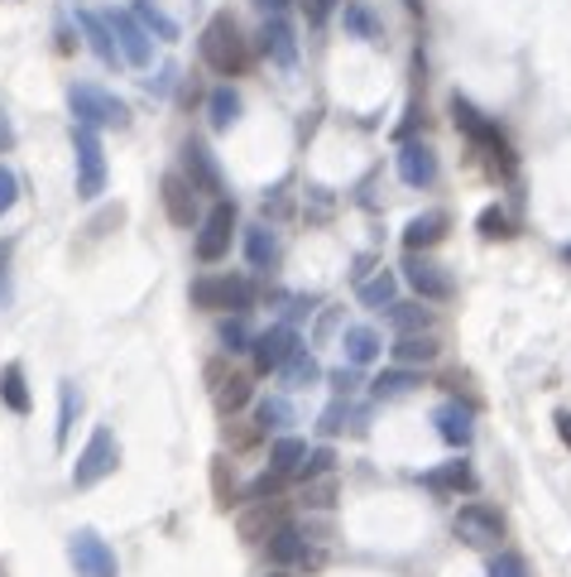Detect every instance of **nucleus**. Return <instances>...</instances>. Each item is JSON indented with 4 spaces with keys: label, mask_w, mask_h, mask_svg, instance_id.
Wrapping results in <instances>:
<instances>
[{
    "label": "nucleus",
    "mask_w": 571,
    "mask_h": 577,
    "mask_svg": "<svg viewBox=\"0 0 571 577\" xmlns=\"http://www.w3.org/2000/svg\"><path fill=\"white\" fill-rule=\"evenodd\" d=\"M476 227H480V236H485V241H509V236H514V217L504 213L499 203L485 207V213L476 217Z\"/></svg>",
    "instance_id": "obj_38"
},
{
    "label": "nucleus",
    "mask_w": 571,
    "mask_h": 577,
    "mask_svg": "<svg viewBox=\"0 0 571 577\" xmlns=\"http://www.w3.org/2000/svg\"><path fill=\"white\" fill-rule=\"evenodd\" d=\"M284 525H288V520H284V505H278V501H250L241 510V520H235L241 539H250V543H269Z\"/></svg>",
    "instance_id": "obj_14"
},
{
    "label": "nucleus",
    "mask_w": 571,
    "mask_h": 577,
    "mask_svg": "<svg viewBox=\"0 0 571 577\" xmlns=\"http://www.w3.org/2000/svg\"><path fill=\"white\" fill-rule=\"evenodd\" d=\"M0 399H5V409H15V414H29V385L15 361L0 371Z\"/></svg>",
    "instance_id": "obj_36"
},
{
    "label": "nucleus",
    "mask_w": 571,
    "mask_h": 577,
    "mask_svg": "<svg viewBox=\"0 0 571 577\" xmlns=\"http://www.w3.org/2000/svg\"><path fill=\"white\" fill-rule=\"evenodd\" d=\"M490 577H529V563L519 553H495L490 559Z\"/></svg>",
    "instance_id": "obj_44"
},
{
    "label": "nucleus",
    "mask_w": 571,
    "mask_h": 577,
    "mask_svg": "<svg viewBox=\"0 0 571 577\" xmlns=\"http://www.w3.org/2000/svg\"><path fill=\"white\" fill-rule=\"evenodd\" d=\"M5 144H10V120L0 116V150H5Z\"/></svg>",
    "instance_id": "obj_53"
},
{
    "label": "nucleus",
    "mask_w": 571,
    "mask_h": 577,
    "mask_svg": "<svg viewBox=\"0 0 571 577\" xmlns=\"http://www.w3.org/2000/svg\"><path fill=\"white\" fill-rule=\"evenodd\" d=\"M82 409V395L73 385H63V414H59V448H67V433H73V414Z\"/></svg>",
    "instance_id": "obj_43"
},
{
    "label": "nucleus",
    "mask_w": 571,
    "mask_h": 577,
    "mask_svg": "<svg viewBox=\"0 0 571 577\" xmlns=\"http://www.w3.org/2000/svg\"><path fill=\"white\" fill-rule=\"evenodd\" d=\"M278 381H284V390H308V385H317L322 381V366H317V357L312 351H294L284 366H278Z\"/></svg>",
    "instance_id": "obj_25"
},
{
    "label": "nucleus",
    "mask_w": 571,
    "mask_h": 577,
    "mask_svg": "<svg viewBox=\"0 0 571 577\" xmlns=\"http://www.w3.org/2000/svg\"><path fill=\"white\" fill-rule=\"evenodd\" d=\"M260 49L269 63H278L284 73L298 68V39H294V25H288L284 15H269L264 29H260Z\"/></svg>",
    "instance_id": "obj_16"
},
{
    "label": "nucleus",
    "mask_w": 571,
    "mask_h": 577,
    "mask_svg": "<svg viewBox=\"0 0 571 577\" xmlns=\"http://www.w3.org/2000/svg\"><path fill=\"white\" fill-rule=\"evenodd\" d=\"M278 486H284V476H278V472L255 476V486H250V501H278Z\"/></svg>",
    "instance_id": "obj_46"
},
{
    "label": "nucleus",
    "mask_w": 571,
    "mask_h": 577,
    "mask_svg": "<svg viewBox=\"0 0 571 577\" xmlns=\"http://www.w3.org/2000/svg\"><path fill=\"white\" fill-rule=\"evenodd\" d=\"M159 197H164V213H168L173 227H193V221H197V193H193V183H187L183 174H164Z\"/></svg>",
    "instance_id": "obj_18"
},
{
    "label": "nucleus",
    "mask_w": 571,
    "mask_h": 577,
    "mask_svg": "<svg viewBox=\"0 0 571 577\" xmlns=\"http://www.w3.org/2000/svg\"><path fill=\"white\" fill-rule=\"evenodd\" d=\"M207 120H211V130H231L235 120H241V92H235L231 82L207 97Z\"/></svg>",
    "instance_id": "obj_30"
},
{
    "label": "nucleus",
    "mask_w": 571,
    "mask_h": 577,
    "mask_svg": "<svg viewBox=\"0 0 571 577\" xmlns=\"http://www.w3.org/2000/svg\"><path fill=\"white\" fill-rule=\"evenodd\" d=\"M269 577H284V573H269Z\"/></svg>",
    "instance_id": "obj_56"
},
{
    "label": "nucleus",
    "mask_w": 571,
    "mask_h": 577,
    "mask_svg": "<svg viewBox=\"0 0 571 577\" xmlns=\"http://www.w3.org/2000/svg\"><path fill=\"white\" fill-rule=\"evenodd\" d=\"M423 486H428V491H437V496H462V491H470V486H476V472H470L466 462H446V467H437V472L423 476Z\"/></svg>",
    "instance_id": "obj_26"
},
{
    "label": "nucleus",
    "mask_w": 571,
    "mask_h": 577,
    "mask_svg": "<svg viewBox=\"0 0 571 577\" xmlns=\"http://www.w3.org/2000/svg\"><path fill=\"white\" fill-rule=\"evenodd\" d=\"M389 351H394V361L403 366V371H418V366L437 361V337L432 332H413V337H399Z\"/></svg>",
    "instance_id": "obj_23"
},
{
    "label": "nucleus",
    "mask_w": 571,
    "mask_h": 577,
    "mask_svg": "<svg viewBox=\"0 0 571 577\" xmlns=\"http://www.w3.org/2000/svg\"><path fill=\"white\" fill-rule=\"evenodd\" d=\"M557 433H562V443L571 448V409H557Z\"/></svg>",
    "instance_id": "obj_51"
},
{
    "label": "nucleus",
    "mask_w": 571,
    "mask_h": 577,
    "mask_svg": "<svg viewBox=\"0 0 571 577\" xmlns=\"http://www.w3.org/2000/svg\"><path fill=\"white\" fill-rule=\"evenodd\" d=\"M67 102H73L77 126H126V120H130L126 102L111 97L106 87H92V82H77L73 92H67Z\"/></svg>",
    "instance_id": "obj_6"
},
{
    "label": "nucleus",
    "mask_w": 571,
    "mask_h": 577,
    "mask_svg": "<svg viewBox=\"0 0 571 577\" xmlns=\"http://www.w3.org/2000/svg\"><path fill=\"white\" fill-rule=\"evenodd\" d=\"M111 35H116V49H120V59L130 63V68H150V35H144V25L134 15H111Z\"/></svg>",
    "instance_id": "obj_17"
},
{
    "label": "nucleus",
    "mask_w": 571,
    "mask_h": 577,
    "mask_svg": "<svg viewBox=\"0 0 571 577\" xmlns=\"http://www.w3.org/2000/svg\"><path fill=\"white\" fill-rule=\"evenodd\" d=\"M327 472H336L332 448H312L308 458H302V467H298V476H302V482H308V476H327Z\"/></svg>",
    "instance_id": "obj_42"
},
{
    "label": "nucleus",
    "mask_w": 571,
    "mask_h": 577,
    "mask_svg": "<svg viewBox=\"0 0 571 577\" xmlns=\"http://www.w3.org/2000/svg\"><path fill=\"white\" fill-rule=\"evenodd\" d=\"M355 385H361V375H355V366H341V371L332 375V390H336V399H351V395H355Z\"/></svg>",
    "instance_id": "obj_47"
},
{
    "label": "nucleus",
    "mask_w": 571,
    "mask_h": 577,
    "mask_svg": "<svg viewBox=\"0 0 571 577\" xmlns=\"http://www.w3.org/2000/svg\"><path fill=\"white\" fill-rule=\"evenodd\" d=\"M408 5V15H423V0H403Z\"/></svg>",
    "instance_id": "obj_55"
},
{
    "label": "nucleus",
    "mask_w": 571,
    "mask_h": 577,
    "mask_svg": "<svg viewBox=\"0 0 571 577\" xmlns=\"http://www.w3.org/2000/svg\"><path fill=\"white\" fill-rule=\"evenodd\" d=\"M77 25H82V35H87V49L96 53L106 68H116L120 63V49H116V35H111V25L101 15H92V10H77Z\"/></svg>",
    "instance_id": "obj_20"
},
{
    "label": "nucleus",
    "mask_w": 571,
    "mask_h": 577,
    "mask_svg": "<svg viewBox=\"0 0 571 577\" xmlns=\"http://www.w3.org/2000/svg\"><path fill=\"white\" fill-rule=\"evenodd\" d=\"M183 179L193 183V193H211V197L226 193V179H221L217 154H211L202 140H187L183 144Z\"/></svg>",
    "instance_id": "obj_12"
},
{
    "label": "nucleus",
    "mask_w": 571,
    "mask_h": 577,
    "mask_svg": "<svg viewBox=\"0 0 571 577\" xmlns=\"http://www.w3.org/2000/svg\"><path fill=\"white\" fill-rule=\"evenodd\" d=\"M403 280H408V288L423 298V304H446V298L456 294V280L446 265L428 260L423 251H408V260H403Z\"/></svg>",
    "instance_id": "obj_7"
},
{
    "label": "nucleus",
    "mask_w": 571,
    "mask_h": 577,
    "mask_svg": "<svg viewBox=\"0 0 571 577\" xmlns=\"http://www.w3.org/2000/svg\"><path fill=\"white\" fill-rule=\"evenodd\" d=\"M341 351H346V361L361 371V366H369L379 357V332L375 328H346L341 332Z\"/></svg>",
    "instance_id": "obj_27"
},
{
    "label": "nucleus",
    "mask_w": 571,
    "mask_h": 577,
    "mask_svg": "<svg viewBox=\"0 0 571 577\" xmlns=\"http://www.w3.org/2000/svg\"><path fill=\"white\" fill-rule=\"evenodd\" d=\"M456 539H466L470 549H495V543L504 539V520L490 505L470 501V505L456 510Z\"/></svg>",
    "instance_id": "obj_11"
},
{
    "label": "nucleus",
    "mask_w": 571,
    "mask_h": 577,
    "mask_svg": "<svg viewBox=\"0 0 571 577\" xmlns=\"http://www.w3.org/2000/svg\"><path fill=\"white\" fill-rule=\"evenodd\" d=\"M302 458H308V443L294 438V433H284V438L269 448V472H278V476H294L302 467Z\"/></svg>",
    "instance_id": "obj_31"
},
{
    "label": "nucleus",
    "mask_w": 571,
    "mask_h": 577,
    "mask_svg": "<svg viewBox=\"0 0 571 577\" xmlns=\"http://www.w3.org/2000/svg\"><path fill=\"white\" fill-rule=\"evenodd\" d=\"M260 438H264V428L255 424V419H231V424H226V443H231L235 452H241V448H255Z\"/></svg>",
    "instance_id": "obj_40"
},
{
    "label": "nucleus",
    "mask_w": 571,
    "mask_h": 577,
    "mask_svg": "<svg viewBox=\"0 0 571 577\" xmlns=\"http://www.w3.org/2000/svg\"><path fill=\"white\" fill-rule=\"evenodd\" d=\"M446 227H452V217L442 213V207H428V213H418L403 227V246L408 251H428V246H437V241L446 236Z\"/></svg>",
    "instance_id": "obj_19"
},
{
    "label": "nucleus",
    "mask_w": 571,
    "mask_h": 577,
    "mask_svg": "<svg viewBox=\"0 0 571 577\" xmlns=\"http://www.w3.org/2000/svg\"><path fill=\"white\" fill-rule=\"evenodd\" d=\"M15 203H20V179H15V169L0 164V217H5Z\"/></svg>",
    "instance_id": "obj_45"
},
{
    "label": "nucleus",
    "mask_w": 571,
    "mask_h": 577,
    "mask_svg": "<svg viewBox=\"0 0 571 577\" xmlns=\"http://www.w3.org/2000/svg\"><path fill=\"white\" fill-rule=\"evenodd\" d=\"M245 260H250V270H274L278 265V236L264 227H245Z\"/></svg>",
    "instance_id": "obj_24"
},
{
    "label": "nucleus",
    "mask_w": 571,
    "mask_h": 577,
    "mask_svg": "<svg viewBox=\"0 0 571 577\" xmlns=\"http://www.w3.org/2000/svg\"><path fill=\"white\" fill-rule=\"evenodd\" d=\"M355 294H361V304L365 308H379V313H385V308H394V294H399V280L389 270H375L369 274V280H361L355 284Z\"/></svg>",
    "instance_id": "obj_29"
},
{
    "label": "nucleus",
    "mask_w": 571,
    "mask_h": 577,
    "mask_svg": "<svg viewBox=\"0 0 571 577\" xmlns=\"http://www.w3.org/2000/svg\"><path fill=\"white\" fill-rule=\"evenodd\" d=\"M5 260H10V241H0V274H5Z\"/></svg>",
    "instance_id": "obj_54"
},
{
    "label": "nucleus",
    "mask_w": 571,
    "mask_h": 577,
    "mask_svg": "<svg viewBox=\"0 0 571 577\" xmlns=\"http://www.w3.org/2000/svg\"><path fill=\"white\" fill-rule=\"evenodd\" d=\"M389 323L399 328V337H413V332H432L437 313H432V308H423V304H394V308H389Z\"/></svg>",
    "instance_id": "obj_34"
},
{
    "label": "nucleus",
    "mask_w": 571,
    "mask_h": 577,
    "mask_svg": "<svg viewBox=\"0 0 571 577\" xmlns=\"http://www.w3.org/2000/svg\"><path fill=\"white\" fill-rule=\"evenodd\" d=\"M567 260H571V246H567Z\"/></svg>",
    "instance_id": "obj_57"
},
{
    "label": "nucleus",
    "mask_w": 571,
    "mask_h": 577,
    "mask_svg": "<svg viewBox=\"0 0 571 577\" xmlns=\"http://www.w3.org/2000/svg\"><path fill=\"white\" fill-rule=\"evenodd\" d=\"M67 559H73L77 577H120V563L111 553V543L96 535V529H77L67 539Z\"/></svg>",
    "instance_id": "obj_8"
},
{
    "label": "nucleus",
    "mask_w": 571,
    "mask_h": 577,
    "mask_svg": "<svg viewBox=\"0 0 571 577\" xmlns=\"http://www.w3.org/2000/svg\"><path fill=\"white\" fill-rule=\"evenodd\" d=\"M288 213V197L284 188H274V197H264V217H284Z\"/></svg>",
    "instance_id": "obj_49"
},
{
    "label": "nucleus",
    "mask_w": 571,
    "mask_h": 577,
    "mask_svg": "<svg viewBox=\"0 0 571 577\" xmlns=\"http://www.w3.org/2000/svg\"><path fill=\"white\" fill-rule=\"evenodd\" d=\"M332 501H336V472L308 476V482H302V505L308 510H332Z\"/></svg>",
    "instance_id": "obj_37"
},
{
    "label": "nucleus",
    "mask_w": 571,
    "mask_h": 577,
    "mask_svg": "<svg viewBox=\"0 0 571 577\" xmlns=\"http://www.w3.org/2000/svg\"><path fill=\"white\" fill-rule=\"evenodd\" d=\"M231 231H235V203L217 197V207L202 217V231H197V241H193L197 260H202V265H217L221 255L231 251Z\"/></svg>",
    "instance_id": "obj_9"
},
{
    "label": "nucleus",
    "mask_w": 571,
    "mask_h": 577,
    "mask_svg": "<svg viewBox=\"0 0 571 577\" xmlns=\"http://www.w3.org/2000/svg\"><path fill=\"white\" fill-rule=\"evenodd\" d=\"M207 385H211V399H217V409H221L226 419L235 414V409L250 405V395H255L250 375H245V371H231L226 357H211V361H207Z\"/></svg>",
    "instance_id": "obj_10"
},
{
    "label": "nucleus",
    "mask_w": 571,
    "mask_h": 577,
    "mask_svg": "<svg viewBox=\"0 0 571 577\" xmlns=\"http://www.w3.org/2000/svg\"><path fill=\"white\" fill-rule=\"evenodd\" d=\"M255 5H260V10H264V20H269V15H284L288 0H255Z\"/></svg>",
    "instance_id": "obj_52"
},
{
    "label": "nucleus",
    "mask_w": 571,
    "mask_h": 577,
    "mask_svg": "<svg viewBox=\"0 0 571 577\" xmlns=\"http://www.w3.org/2000/svg\"><path fill=\"white\" fill-rule=\"evenodd\" d=\"M432 424H437V433H442L446 443H452V448H466V443L476 438V424H470V409H466V405H456V399H452V405H442V409H437V414H432Z\"/></svg>",
    "instance_id": "obj_22"
},
{
    "label": "nucleus",
    "mask_w": 571,
    "mask_h": 577,
    "mask_svg": "<svg viewBox=\"0 0 571 577\" xmlns=\"http://www.w3.org/2000/svg\"><path fill=\"white\" fill-rule=\"evenodd\" d=\"M197 53H202V63L221 77H241L250 68V39L241 35V25H235L231 15L207 20V29H202V39H197Z\"/></svg>",
    "instance_id": "obj_1"
},
{
    "label": "nucleus",
    "mask_w": 571,
    "mask_h": 577,
    "mask_svg": "<svg viewBox=\"0 0 571 577\" xmlns=\"http://www.w3.org/2000/svg\"><path fill=\"white\" fill-rule=\"evenodd\" d=\"M394 159H399V179L408 183V188H428V183H437V150H432V144L403 140Z\"/></svg>",
    "instance_id": "obj_15"
},
{
    "label": "nucleus",
    "mask_w": 571,
    "mask_h": 577,
    "mask_svg": "<svg viewBox=\"0 0 571 577\" xmlns=\"http://www.w3.org/2000/svg\"><path fill=\"white\" fill-rule=\"evenodd\" d=\"M178 82V68H173V63H164V68H159V77H154V92H168V87H173Z\"/></svg>",
    "instance_id": "obj_50"
},
{
    "label": "nucleus",
    "mask_w": 571,
    "mask_h": 577,
    "mask_svg": "<svg viewBox=\"0 0 571 577\" xmlns=\"http://www.w3.org/2000/svg\"><path fill=\"white\" fill-rule=\"evenodd\" d=\"M423 385V375L418 371H403V366H394V371H379L375 381H369V395L375 399H403V395H413Z\"/></svg>",
    "instance_id": "obj_28"
},
{
    "label": "nucleus",
    "mask_w": 571,
    "mask_h": 577,
    "mask_svg": "<svg viewBox=\"0 0 571 577\" xmlns=\"http://www.w3.org/2000/svg\"><path fill=\"white\" fill-rule=\"evenodd\" d=\"M341 25H346V35L361 39V43H379V39H385V25H379V15L365 5V0H346V5H341Z\"/></svg>",
    "instance_id": "obj_21"
},
{
    "label": "nucleus",
    "mask_w": 571,
    "mask_h": 577,
    "mask_svg": "<svg viewBox=\"0 0 571 577\" xmlns=\"http://www.w3.org/2000/svg\"><path fill=\"white\" fill-rule=\"evenodd\" d=\"M255 424H260L264 433H278V438H284V433L298 424V414H294V405H288L284 395H269L260 405V414H255Z\"/></svg>",
    "instance_id": "obj_32"
},
{
    "label": "nucleus",
    "mask_w": 571,
    "mask_h": 577,
    "mask_svg": "<svg viewBox=\"0 0 571 577\" xmlns=\"http://www.w3.org/2000/svg\"><path fill=\"white\" fill-rule=\"evenodd\" d=\"M211 486H217V505L231 510V505H235V476L226 472V458L211 462Z\"/></svg>",
    "instance_id": "obj_41"
},
{
    "label": "nucleus",
    "mask_w": 571,
    "mask_h": 577,
    "mask_svg": "<svg viewBox=\"0 0 571 577\" xmlns=\"http://www.w3.org/2000/svg\"><path fill=\"white\" fill-rule=\"evenodd\" d=\"M217 342H221L226 351H250V342H255V337H250V328H245V318L235 313V318H221Z\"/></svg>",
    "instance_id": "obj_39"
},
{
    "label": "nucleus",
    "mask_w": 571,
    "mask_h": 577,
    "mask_svg": "<svg viewBox=\"0 0 571 577\" xmlns=\"http://www.w3.org/2000/svg\"><path fill=\"white\" fill-rule=\"evenodd\" d=\"M73 154H77V197L96 203V197L106 193V150H101L96 126L73 130Z\"/></svg>",
    "instance_id": "obj_4"
},
{
    "label": "nucleus",
    "mask_w": 571,
    "mask_h": 577,
    "mask_svg": "<svg viewBox=\"0 0 571 577\" xmlns=\"http://www.w3.org/2000/svg\"><path fill=\"white\" fill-rule=\"evenodd\" d=\"M193 304L207 308V313H245L255 304V288L245 274H197Z\"/></svg>",
    "instance_id": "obj_3"
},
{
    "label": "nucleus",
    "mask_w": 571,
    "mask_h": 577,
    "mask_svg": "<svg viewBox=\"0 0 571 577\" xmlns=\"http://www.w3.org/2000/svg\"><path fill=\"white\" fill-rule=\"evenodd\" d=\"M294 351H298V332L288 328V323L269 328V332H260V337L250 342V357H255V371H260V375L278 371V366L294 357Z\"/></svg>",
    "instance_id": "obj_13"
},
{
    "label": "nucleus",
    "mask_w": 571,
    "mask_h": 577,
    "mask_svg": "<svg viewBox=\"0 0 571 577\" xmlns=\"http://www.w3.org/2000/svg\"><path fill=\"white\" fill-rule=\"evenodd\" d=\"M322 433H341V428H351V433H365V409H355L351 399H336V405L327 409V414H322V424H317Z\"/></svg>",
    "instance_id": "obj_35"
},
{
    "label": "nucleus",
    "mask_w": 571,
    "mask_h": 577,
    "mask_svg": "<svg viewBox=\"0 0 571 577\" xmlns=\"http://www.w3.org/2000/svg\"><path fill=\"white\" fill-rule=\"evenodd\" d=\"M298 5H302V15H308V25H327L336 0H298Z\"/></svg>",
    "instance_id": "obj_48"
},
{
    "label": "nucleus",
    "mask_w": 571,
    "mask_h": 577,
    "mask_svg": "<svg viewBox=\"0 0 571 577\" xmlns=\"http://www.w3.org/2000/svg\"><path fill=\"white\" fill-rule=\"evenodd\" d=\"M134 20H140V25H144V35H150V39L178 43V25L164 15L159 5H154V0H134Z\"/></svg>",
    "instance_id": "obj_33"
},
{
    "label": "nucleus",
    "mask_w": 571,
    "mask_h": 577,
    "mask_svg": "<svg viewBox=\"0 0 571 577\" xmlns=\"http://www.w3.org/2000/svg\"><path fill=\"white\" fill-rule=\"evenodd\" d=\"M452 120H456V130L476 144L480 154H485V164L495 174H514V150H509V140H504V130L495 126V120L485 116L476 102H466V97H452Z\"/></svg>",
    "instance_id": "obj_2"
},
{
    "label": "nucleus",
    "mask_w": 571,
    "mask_h": 577,
    "mask_svg": "<svg viewBox=\"0 0 571 577\" xmlns=\"http://www.w3.org/2000/svg\"><path fill=\"white\" fill-rule=\"evenodd\" d=\"M116 462H120L116 433H111V428H96L92 438H87V448L77 452V462H73V486H77V491H87V486L106 482V476L116 472Z\"/></svg>",
    "instance_id": "obj_5"
}]
</instances>
